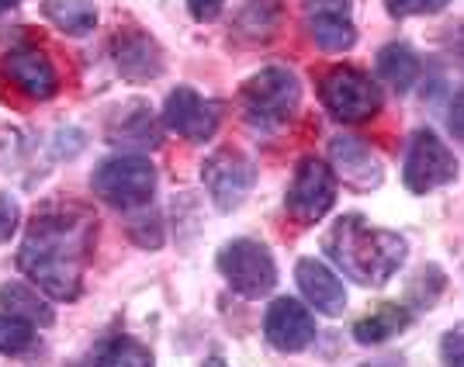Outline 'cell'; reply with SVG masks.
<instances>
[{"mask_svg": "<svg viewBox=\"0 0 464 367\" xmlns=\"http://www.w3.org/2000/svg\"><path fill=\"white\" fill-rule=\"evenodd\" d=\"M295 281H298V291L309 298V305H315V312H323V315H343V309H347L343 281L323 260L302 256L298 267H295Z\"/></svg>", "mask_w": 464, "mask_h": 367, "instance_id": "2e32d148", "label": "cell"}, {"mask_svg": "<svg viewBox=\"0 0 464 367\" xmlns=\"http://www.w3.org/2000/svg\"><path fill=\"white\" fill-rule=\"evenodd\" d=\"M35 343V326L32 323H24L18 315H0V353H11V357H18L24 350Z\"/></svg>", "mask_w": 464, "mask_h": 367, "instance_id": "d4e9b609", "label": "cell"}, {"mask_svg": "<svg viewBox=\"0 0 464 367\" xmlns=\"http://www.w3.org/2000/svg\"><path fill=\"white\" fill-rule=\"evenodd\" d=\"M378 77L385 80L395 94H409L416 87V80L423 77V63L416 56V49L409 42H388L378 53Z\"/></svg>", "mask_w": 464, "mask_h": 367, "instance_id": "e0dca14e", "label": "cell"}, {"mask_svg": "<svg viewBox=\"0 0 464 367\" xmlns=\"http://www.w3.org/2000/svg\"><path fill=\"white\" fill-rule=\"evenodd\" d=\"M450 0H385L392 18H420V14H440Z\"/></svg>", "mask_w": 464, "mask_h": 367, "instance_id": "4316f807", "label": "cell"}, {"mask_svg": "<svg viewBox=\"0 0 464 367\" xmlns=\"http://www.w3.org/2000/svg\"><path fill=\"white\" fill-rule=\"evenodd\" d=\"M281 14H285V0H243L232 24L243 42H264L281 24Z\"/></svg>", "mask_w": 464, "mask_h": 367, "instance_id": "ffe728a7", "label": "cell"}, {"mask_svg": "<svg viewBox=\"0 0 464 367\" xmlns=\"http://www.w3.org/2000/svg\"><path fill=\"white\" fill-rule=\"evenodd\" d=\"M302 83L288 66H264L239 87V111L253 132H277L298 115Z\"/></svg>", "mask_w": 464, "mask_h": 367, "instance_id": "3957f363", "label": "cell"}, {"mask_svg": "<svg viewBox=\"0 0 464 367\" xmlns=\"http://www.w3.org/2000/svg\"><path fill=\"white\" fill-rule=\"evenodd\" d=\"M0 309L7 312V315H18V319L32 323V326H42V329H49L56 323V309L49 305V298H45L39 288L24 285V281H7V285H0Z\"/></svg>", "mask_w": 464, "mask_h": 367, "instance_id": "ac0fdd59", "label": "cell"}, {"mask_svg": "<svg viewBox=\"0 0 464 367\" xmlns=\"http://www.w3.org/2000/svg\"><path fill=\"white\" fill-rule=\"evenodd\" d=\"M42 18H49L66 35H87L97 24V4L94 0H45Z\"/></svg>", "mask_w": 464, "mask_h": 367, "instance_id": "7402d4cb", "label": "cell"}, {"mask_svg": "<svg viewBox=\"0 0 464 367\" xmlns=\"http://www.w3.org/2000/svg\"><path fill=\"white\" fill-rule=\"evenodd\" d=\"M361 367H378V364H361Z\"/></svg>", "mask_w": 464, "mask_h": 367, "instance_id": "836d02e7", "label": "cell"}, {"mask_svg": "<svg viewBox=\"0 0 464 367\" xmlns=\"http://www.w3.org/2000/svg\"><path fill=\"white\" fill-rule=\"evenodd\" d=\"M97 218L83 205H45L24 229L18 250L21 274L49 298L77 302L87 260L94 253Z\"/></svg>", "mask_w": 464, "mask_h": 367, "instance_id": "6da1fadb", "label": "cell"}, {"mask_svg": "<svg viewBox=\"0 0 464 367\" xmlns=\"http://www.w3.org/2000/svg\"><path fill=\"white\" fill-rule=\"evenodd\" d=\"M91 367H156V364L150 347L139 343L136 336H108L104 343H97Z\"/></svg>", "mask_w": 464, "mask_h": 367, "instance_id": "603a6c76", "label": "cell"}, {"mask_svg": "<svg viewBox=\"0 0 464 367\" xmlns=\"http://www.w3.org/2000/svg\"><path fill=\"white\" fill-rule=\"evenodd\" d=\"M205 367H229V364H226L222 357H208V361H205Z\"/></svg>", "mask_w": 464, "mask_h": 367, "instance_id": "d6a6232c", "label": "cell"}, {"mask_svg": "<svg viewBox=\"0 0 464 367\" xmlns=\"http://www.w3.org/2000/svg\"><path fill=\"white\" fill-rule=\"evenodd\" d=\"M336 184L340 180H336V174H333V167H329L326 159L302 156L288 184V194H285V208H288L295 222L315 226L336 205Z\"/></svg>", "mask_w": 464, "mask_h": 367, "instance_id": "ba28073f", "label": "cell"}, {"mask_svg": "<svg viewBox=\"0 0 464 367\" xmlns=\"http://www.w3.org/2000/svg\"><path fill=\"white\" fill-rule=\"evenodd\" d=\"M91 188L101 201H108L118 212H139L150 208L156 194V167L150 156L142 153H121L108 156L97 163L91 174Z\"/></svg>", "mask_w": 464, "mask_h": 367, "instance_id": "277c9868", "label": "cell"}, {"mask_svg": "<svg viewBox=\"0 0 464 367\" xmlns=\"http://www.w3.org/2000/svg\"><path fill=\"white\" fill-rule=\"evenodd\" d=\"M461 174L458 156L447 150V142L433 129H420L412 132L406 150V163H402V184L412 194H430L437 188L454 184Z\"/></svg>", "mask_w": 464, "mask_h": 367, "instance_id": "52a82bcc", "label": "cell"}, {"mask_svg": "<svg viewBox=\"0 0 464 367\" xmlns=\"http://www.w3.org/2000/svg\"><path fill=\"white\" fill-rule=\"evenodd\" d=\"M329 167L336 180H343L350 191H374L385 180V167L374 156V150L347 132L329 139Z\"/></svg>", "mask_w": 464, "mask_h": 367, "instance_id": "7c38bea8", "label": "cell"}, {"mask_svg": "<svg viewBox=\"0 0 464 367\" xmlns=\"http://www.w3.org/2000/svg\"><path fill=\"white\" fill-rule=\"evenodd\" d=\"M129 232H132V239H136L139 246H146V250L163 246V226H160V215L153 208H139V222H132Z\"/></svg>", "mask_w": 464, "mask_h": 367, "instance_id": "484cf974", "label": "cell"}, {"mask_svg": "<svg viewBox=\"0 0 464 367\" xmlns=\"http://www.w3.org/2000/svg\"><path fill=\"white\" fill-rule=\"evenodd\" d=\"M447 291V274L437 267V264H423L420 271L409 277L406 285V305L412 309H433L437 302H440V295Z\"/></svg>", "mask_w": 464, "mask_h": 367, "instance_id": "cb8c5ba5", "label": "cell"}, {"mask_svg": "<svg viewBox=\"0 0 464 367\" xmlns=\"http://www.w3.org/2000/svg\"><path fill=\"white\" fill-rule=\"evenodd\" d=\"M222 108L205 101L194 87H174L163 101V125L188 142H208L218 132Z\"/></svg>", "mask_w": 464, "mask_h": 367, "instance_id": "30bf717a", "label": "cell"}, {"mask_svg": "<svg viewBox=\"0 0 464 367\" xmlns=\"http://www.w3.org/2000/svg\"><path fill=\"white\" fill-rule=\"evenodd\" d=\"M21 0H0V14H4V11H11V7H18Z\"/></svg>", "mask_w": 464, "mask_h": 367, "instance_id": "1f68e13d", "label": "cell"}, {"mask_svg": "<svg viewBox=\"0 0 464 367\" xmlns=\"http://www.w3.org/2000/svg\"><path fill=\"white\" fill-rule=\"evenodd\" d=\"M319 101L340 125H364L385 108L378 80L361 66H329L319 77Z\"/></svg>", "mask_w": 464, "mask_h": 367, "instance_id": "5b68a950", "label": "cell"}, {"mask_svg": "<svg viewBox=\"0 0 464 367\" xmlns=\"http://www.w3.org/2000/svg\"><path fill=\"white\" fill-rule=\"evenodd\" d=\"M21 212H18V201L11 194H0V243H11V236L18 232Z\"/></svg>", "mask_w": 464, "mask_h": 367, "instance_id": "f1b7e54d", "label": "cell"}, {"mask_svg": "<svg viewBox=\"0 0 464 367\" xmlns=\"http://www.w3.org/2000/svg\"><path fill=\"white\" fill-rule=\"evenodd\" d=\"M222 7H226V0H188V11H191L194 21H201V24H208L222 14Z\"/></svg>", "mask_w": 464, "mask_h": 367, "instance_id": "4dcf8cb0", "label": "cell"}, {"mask_svg": "<svg viewBox=\"0 0 464 367\" xmlns=\"http://www.w3.org/2000/svg\"><path fill=\"white\" fill-rule=\"evenodd\" d=\"M440 361H444V367L464 364V323H458L440 336Z\"/></svg>", "mask_w": 464, "mask_h": 367, "instance_id": "83f0119b", "label": "cell"}, {"mask_svg": "<svg viewBox=\"0 0 464 367\" xmlns=\"http://www.w3.org/2000/svg\"><path fill=\"white\" fill-rule=\"evenodd\" d=\"M111 142L132 146L136 153H142V150H156V146H160V129H156L153 111H150L146 104H132V108L115 121Z\"/></svg>", "mask_w": 464, "mask_h": 367, "instance_id": "44dd1931", "label": "cell"}, {"mask_svg": "<svg viewBox=\"0 0 464 367\" xmlns=\"http://www.w3.org/2000/svg\"><path fill=\"white\" fill-rule=\"evenodd\" d=\"M447 129H450V136L458 139V146L464 150V83L450 94V104H447Z\"/></svg>", "mask_w": 464, "mask_h": 367, "instance_id": "f546056e", "label": "cell"}, {"mask_svg": "<svg viewBox=\"0 0 464 367\" xmlns=\"http://www.w3.org/2000/svg\"><path fill=\"white\" fill-rule=\"evenodd\" d=\"M461 367H464V364H461Z\"/></svg>", "mask_w": 464, "mask_h": 367, "instance_id": "e575fe53", "label": "cell"}, {"mask_svg": "<svg viewBox=\"0 0 464 367\" xmlns=\"http://www.w3.org/2000/svg\"><path fill=\"white\" fill-rule=\"evenodd\" d=\"M215 267L226 277V285L243 298H267L277 288L274 253L256 239H229L215 256Z\"/></svg>", "mask_w": 464, "mask_h": 367, "instance_id": "8992f818", "label": "cell"}, {"mask_svg": "<svg viewBox=\"0 0 464 367\" xmlns=\"http://www.w3.org/2000/svg\"><path fill=\"white\" fill-rule=\"evenodd\" d=\"M409 326H412L409 305H382L378 312L364 315L361 323H353V340L364 347H378V343H388L392 336L406 333Z\"/></svg>", "mask_w": 464, "mask_h": 367, "instance_id": "d6986e66", "label": "cell"}, {"mask_svg": "<svg viewBox=\"0 0 464 367\" xmlns=\"http://www.w3.org/2000/svg\"><path fill=\"white\" fill-rule=\"evenodd\" d=\"M111 59H115L121 80H129V83H150L167 66L160 42L142 28H121L111 39Z\"/></svg>", "mask_w": 464, "mask_h": 367, "instance_id": "4fadbf2b", "label": "cell"}, {"mask_svg": "<svg viewBox=\"0 0 464 367\" xmlns=\"http://www.w3.org/2000/svg\"><path fill=\"white\" fill-rule=\"evenodd\" d=\"M302 14L312 42L323 53H347L357 45L353 0H302Z\"/></svg>", "mask_w": 464, "mask_h": 367, "instance_id": "8fae6325", "label": "cell"}, {"mask_svg": "<svg viewBox=\"0 0 464 367\" xmlns=\"http://www.w3.org/2000/svg\"><path fill=\"white\" fill-rule=\"evenodd\" d=\"M323 250L350 281L364 288H385L406 264L409 243L402 232L371 226L364 215L347 212L329 226Z\"/></svg>", "mask_w": 464, "mask_h": 367, "instance_id": "7a4b0ae2", "label": "cell"}, {"mask_svg": "<svg viewBox=\"0 0 464 367\" xmlns=\"http://www.w3.org/2000/svg\"><path fill=\"white\" fill-rule=\"evenodd\" d=\"M264 336L281 353H302L315 340V319L298 298H274L264 315Z\"/></svg>", "mask_w": 464, "mask_h": 367, "instance_id": "5bb4252c", "label": "cell"}, {"mask_svg": "<svg viewBox=\"0 0 464 367\" xmlns=\"http://www.w3.org/2000/svg\"><path fill=\"white\" fill-rule=\"evenodd\" d=\"M201 180L212 194V205L218 212H236L246 198H250L253 184H256V163L239 150H215L205 163H201Z\"/></svg>", "mask_w": 464, "mask_h": 367, "instance_id": "9c48e42d", "label": "cell"}, {"mask_svg": "<svg viewBox=\"0 0 464 367\" xmlns=\"http://www.w3.org/2000/svg\"><path fill=\"white\" fill-rule=\"evenodd\" d=\"M0 70L28 101H49L59 91L56 66L42 49H11L0 59Z\"/></svg>", "mask_w": 464, "mask_h": 367, "instance_id": "9a60e30c", "label": "cell"}]
</instances>
